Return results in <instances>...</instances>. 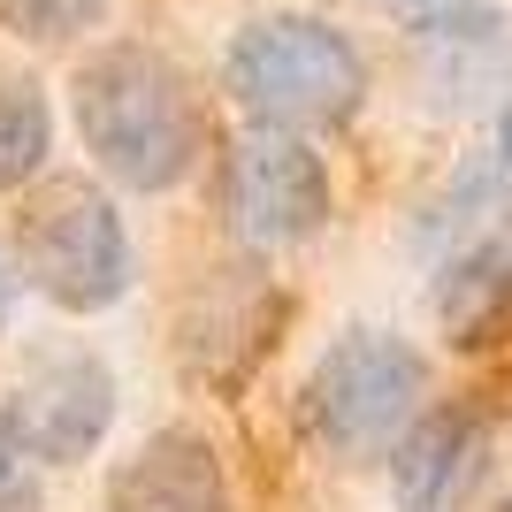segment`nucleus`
Here are the masks:
<instances>
[{
  "instance_id": "15",
  "label": "nucleus",
  "mask_w": 512,
  "mask_h": 512,
  "mask_svg": "<svg viewBox=\"0 0 512 512\" xmlns=\"http://www.w3.org/2000/svg\"><path fill=\"white\" fill-rule=\"evenodd\" d=\"M16 291H23V276H16V260L0 253V329H8V314H16Z\"/></svg>"
},
{
  "instance_id": "6",
  "label": "nucleus",
  "mask_w": 512,
  "mask_h": 512,
  "mask_svg": "<svg viewBox=\"0 0 512 512\" xmlns=\"http://www.w3.org/2000/svg\"><path fill=\"white\" fill-rule=\"evenodd\" d=\"M0 421H8V436H16L39 467H77V459L100 451L107 421H115V375H107V360L85 352V344L39 352V360L16 375Z\"/></svg>"
},
{
  "instance_id": "17",
  "label": "nucleus",
  "mask_w": 512,
  "mask_h": 512,
  "mask_svg": "<svg viewBox=\"0 0 512 512\" xmlns=\"http://www.w3.org/2000/svg\"><path fill=\"white\" fill-rule=\"evenodd\" d=\"M497 512H512V497H505V505H497Z\"/></svg>"
},
{
  "instance_id": "2",
  "label": "nucleus",
  "mask_w": 512,
  "mask_h": 512,
  "mask_svg": "<svg viewBox=\"0 0 512 512\" xmlns=\"http://www.w3.org/2000/svg\"><path fill=\"white\" fill-rule=\"evenodd\" d=\"M222 85L253 123L276 130H337L367 100V62L321 16H253L222 54Z\"/></svg>"
},
{
  "instance_id": "1",
  "label": "nucleus",
  "mask_w": 512,
  "mask_h": 512,
  "mask_svg": "<svg viewBox=\"0 0 512 512\" xmlns=\"http://www.w3.org/2000/svg\"><path fill=\"white\" fill-rule=\"evenodd\" d=\"M69 115H77V138L100 161V176H115L123 192H176L207 138L184 69L138 39L100 46L69 77Z\"/></svg>"
},
{
  "instance_id": "14",
  "label": "nucleus",
  "mask_w": 512,
  "mask_h": 512,
  "mask_svg": "<svg viewBox=\"0 0 512 512\" xmlns=\"http://www.w3.org/2000/svg\"><path fill=\"white\" fill-rule=\"evenodd\" d=\"M367 8H383V16L406 23V31H428V23H444L451 8H467V0H367Z\"/></svg>"
},
{
  "instance_id": "7",
  "label": "nucleus",
  "mask_w": 512,
  "mask_h": 512,
  "mask_svg": "<svg viewBox=\"0 0 512 512\" xmlns=\"http://www.w3.org/2000/svg\"><path fill=\"white\" fill-rule=\"evenodd\" d=\"M413 85L436 115H482L512 100V16L497 0H467L444 23L413 31Z\"/></svg>"
},
{
  "instance_id": "3",
  "label": "nucleus",
  "mask_w": 512,
  "mask_h": 512,
  "mask_svg": "<svg viewBox=\"0 0 512 512\" xmlns=\"http://www.w3.org/2000/svg\"><path fill=\"white\" fill-rule=\"evenodd\" d=\"M428 406V360L390 329H344L306 375L299 421L329 459H383Z\"/></svg>"
},
{
  "instance_id": "8",
  "label": "nucleus",
  "mask_w": 512,
  "mask_h": 512,
  "mask_svg": "<svg viewBox=\"0 0 512 512\" xmlns=\"http://www.w3.org/2000/svg\"><path fill=\"white\" fill-rule=\"evenodd\" d=\"M482 467H490V428L459 406L451 413L421 406V421L390 444V490L406 512H459L467 490L482 482Z\"/></svg>"
},
{
  "instance_id": "12",
  "label": "nucleus",
  "mask_w": 512,
  "mask_h": 512,
  "mask_svg": "<svg viewBox=\"0 0 512 512\" xmlns=\"http://www.w3.org/2000/svg\"><path fill=\"white\" fill-rule=\"evenodd\" d=\"M100 16H107V0H0V31H16L31 46L85 39Z\"/></svg>"
},
{
  "instance_id": "4",
  "label": "nucleus",
  "mask_w": 512,
  "mask_h": 512,
  "mask_svg": "<svg viewBox=\"0 0 512 512\" xmlns=\"http://www.w3.org/2000/svg\"><path fill=\"white\" fill-rule=\"evenodd\" d=\"M16 276L62 314H107L130 291L123 207L92 176H46L16 214Z\"/></svg>"
},
{
  "instance_id": "10",
  "label": "nucleus",
  "mask_w": 512,
  "mask_h": 512,
  "mask_svg": "<svg viewBox=\"0 0 512 512\" xmlns=\"http://www.w3.org/2000/svg\"><path fill=\"white\" fill-rule=\"evenodd\" d=\"M505 214H512V169L467 161V169L451 176V192L428 207L421 253L436 260V268H467V260H482L490 245H505Z\"/></svg>"
},
{
  "instance_id": "11",
  "label": "nucleus",
  "mask_w": 512,
  "mask_h": 512,
  "mask_svg": "<svg viewBox=\"0 0 512 512\" xmlns=\"http://www.w3.org/2000/svg\"><path fill=\"white\" fill-rule=\"evenodd\" d=\"M54 153V115H46L31 77H0V192H16Z\"/></svg>"
},
{
  "instance_id": "5",
  "label": "nucleus",
  "mask_w": 512,
  "mask_h": 512,
  "mask_svg": "<svg viewBox=\"0 0 512 512\" xmlns=\"http://www.w3.org/2000/svg\"><path fill=\"white\" fill-rule=\"evenodd\" d=\"M329 207H337V192H329V169L306 146V130L253 123L222 153V230L237 245H253V253L306 245L329 222Z\"/></svg>"
},
{
  "instance_id": "13",
  "label": "nucleus",
  "mask_w": 512,
  "mask_h": 512,
  "mask_svg": "<svg viewBox=\"0 0 512 512\" xmlns=\"http://www.w3.org/2000/svg\"><path fill=\"white\" fill-rule=\"evenodd\" d=\"M0 512H39V459L0 421Z\"/></svg>"
},
{
  "instance_id": "16",
  "label": "nucleus",
  "mask_w": 512,
  "mask_h": 512,
  "mask_svg": "<svg viewBox=\"0 0 512 512\" xmlns=\"http://www.w3.org/2000/svg\"><path fill=\"white\" fill-rule=\"evenodd\" d=\"M505 169H512V100H505Z\"/></svg>"
},
{
  "instance_id": "9",
  "label": "nucleus",
  "mask_w": 512,
  "mask_h": 512,
  "mask_svg": "<svg viewBox=\"0 0 512 512\" xmlns=\"http://www.w3.org/2000/svg\"><path fill=\"white\" fill-rule=\"evenodd\" d=\"M107 512H230L214 444L192 436V428H161V436H146L138 459H123V474H115Z\"/></svg>"
}]
</instances>
